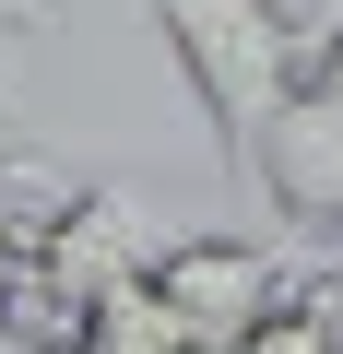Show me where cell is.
Wrapping results in <instances>:
<instances>
[{"label":"cell","mask_w":343,"mask_h":354,"mask_svg":"<svg viewBox=\"0 0 343 354\" xmlns=\"http://www.w3.org/2000/svg\"><path fill=\"white\" fill-rule=\"evenodd\" d=\"M48 12H60V0H0V48H12V36H36Z\"/></svg>","instance_id":"obj_6"},{"label":"cell","mask_w":343,"mask_h":354,"mask_svg":"<svg viewBox=\"0 0 343 354\" xmlns=\"http://www.w3.org/2000/svg\"><path fill=\"white\" fill-rule=\"evenodd\" d=\"M261 201H272L284 225H308V236L343 248V95H331V83H308V95L272 118V142H261Z\"/></svg>","instance_id":"obj_3"},{"label":"cell","mask_w":343,"mask_h":354,"mask_svg":"<svg viewBox=\"0 0 343 354\" xmlns=\"http://www.w3.org/2000/svg\"><path fill=\"white\" fill-rule=\"evenodd\" d=\"M308 295H319V319H331V354H343V248H331V260L308 272Z\"/></svg>","instance_id":"obj_5"},{"label":"cell","mask_w":343,"mask_h":354,"mask_svg":"<svg viewBox=\"0 0 343 354\" xmlns=\"http://www.w3.org/2000/svg\"><path fill=\"white\" fill-rule=\"evenodd\" d=\"M284 272L296 260L261 248V236H178V248L154 260V295H166V319L190 330V354H237L272 307H296Z\"/></svg>","instance_id":"obj_2"},{"label":"cell","mask_w":343,"mask_h":354,"mask_svg":"<svg viewBox=\"0 0 343 354\" xmlns=\"http://www.w3.org/2000/svg\"><path fill=\"white\" fill-rule=\"evenodd\" d=\"M142 12H154L166 48H178L190 95H202V118H213L225 177L261 189V142H272V118H284V106L308 95V71H319L308 12H296V0H142Z\"/></svg>","instance_id":"obj_1"},{"label":"cell","mask_w":343,"mask_h":354,"mask_svg":"<svg viewBox=\"0 0 343 354\" xmlns=\"http://www.w3.org/2000/svg\"><path fill=\"white\" fill-rule=\"evenodd\" d=\"M343 36V0H319V12H308V48H331Z\"/></svg>","instance_id":"obj_7"},{"label":"cell","mask_w":343,"mask_h":354,"mask_svg":"<svg viewBox=\"0 0 343 354\" xmlns=\"http://www.w3.org/2000/svg\"><path fill=\"white\" fill-rule=\"evenodd\" d=\"M12 272H24V260H12V236H0V307H12Z\"/></svg>","instance_id":"obj_9"},{"label":"cell","mask_w":343,"mask_h":354,"mask_svg":"<svg viewBox=\"0 0 343 354\" xmlns=\"http://www.w3.org/2000/svg\"><path fill=\"white\" fill-rule=\"evenodd\" d=\"M237 354H331V319H319V295H296V307H272Z\"/></svg>","instance_id":"obj_4"},{"label":"cell","mask_w":343,"mask_h":354,"mask_svg":"<svg viewBox=\"0 0 343 354\" xmlns=\"http://www.w3.org/2000/svg\"><path fill=\"white\" fill-rule=\"evenodd\" d=\"M308 83H331V95H343V36H331V48H319V71H308Z\"/></svg>","instance_id":"obj_8"}]
</instances>
